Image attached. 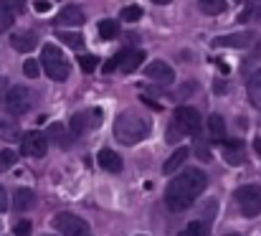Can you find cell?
<instances>
[{"mask_svg":"<svg viewBox=\"0 0 261 236\" xmlns=\"http://www.w3.org/2000/svg\"><path fill=\"white\" fill-rule=\"evenodd\" d=\"M226 236H239V234H226Z\"/></svg>","mask_w":261,"mask_h":236,"instance_id":"41","label":"cell"},{"mask_svg":"<svg viewBox=\"0 0 261 236\" xmlns=\"http://www.w3.org/2000/svg\"><path fill=\"white\" fill-rule=\"evenodd\" d=\"M23 72H25V77L28 79H36V77H41V66L33 61V59H28L25 64H23Z\"/></svg>","mask_w":261,"mask_h":236,"instance_id":"29","label":"cell"},{"mask_svg":"<svg viewBox=\"0 0 261 236\" xmlns=\"http://www.w3.org/2000/svg\"><path fill=\"white\" fill-rule=\"evenodd\" d=\"M71 132L76 135V137H82V135H87L91 127H96V125H101V109H89V112H79V114H74L71 117Z\"/></svg>","mask_w":261,"mask_h":236,"instance_id":"9","label":"cell"},{"mask_svg":"<svg viewBox=\"0 0 261 236\" xmlns=\"http://www.w3.org/2000/svg\"><path fill=\"white\" fill-rule=\"evenodd\" d=\"M177 236H208V221H190L185 231H180Z\"/></svg>","mask_w":261,"mask_h":236,"instance_id":"23","label":"cell"},{"mask_svg":"<svg viewBox=\"0 0 261 236\" xmlns=\"http://www.w3.org/2000/svg\"><path fill=\"white\" fill-rule=\"evenodd\" d=\"M208 185V175L198 168H190L185 173H180L177 178H173L165 188V203L170 211H185L188 206L195 203V198L205 191Z\"/></svg>","mask_w":261,"mask_h":236,"instance_id":"1","label":"cell"},{"mask_svg":"<svg viewBox=\"0 0 261 236\" xmlns=\"http://www.w3.org/2000/svg\"><path fill=\"white\" fill-rule=\"evenodd\" d=\"M48 150V137L38 130H31L20 137V153L28 157H43Z\"/></svg>","mask_w":261,"mask_h":236,"instance_id":"8","label":"cell"},{"mask_svg":"<svg viewBox=\"0 0 261 236\" xmlns=\"http://www.w3.org/2000/svg\"><path fill=\"white\" fill-rule=\"evenodd\" d=\"M254 148H256V153L261 155V140H256V143H254Z\"/></svg>","mask_w":261,"mask_h":236,"instance_id":"39","label":"cell"},{"mask_svg":"<svg viewBox=\"0 0 261 236\" xmlns=\"http://www.w3.org/2000/svg\"><path fill=\"white\" fill-rule=\"evenodd\" d=\"M254 41L251 33H231V36H221V38H213V49L218 46H233V49H244Z\"/></svg>","mask_w":261,"mask_h":236,"instance_id":"14","label":"cell"},{"mask_svg":"<svg viewBox=\"0 0 261 236\" xmlns=\"http://www.w3.org/2000/svg\"><path fill=\"white\" fill-rule=\"evenodd\" d=\"M36 43H38V36H36L33 31H18V33L10 36V46H13L18 54H28V51H33Z\"/></svg>","mask_w":261,"mask_h":236,"instance_id":"12","label":"cell"},{"mask_svg":"<svg viewBox=\"0 0 261 236\" xmlns=\"http://www.w3.org/2000/svg\"><path fill=\"white\" fill-rule=\"evenodd\" d=\"M15 160H18V155H15L13 150H0V170L13 168V165H15Z\"/></svg>","mask_w":261,"mask_h":236,"instance_id":"28","label":"cell"},{"mask_svg":"<svg viewBox=\"0 0 261 236\" xmlns=\"http://www.w3.org/2000/svg\"><path fill=\"white\" fill-rule=\"evenodd\" d=\"M198 8L205 15H218V13H226L228 3L226 0H198Z\"/></svg>","mask_w":261,"mask_h":236,"instance_id":"22","label":"cell"},{"mask_svg":"<svg viewBox=\"0 0 261 236\" xmlns=\"http://www.w3.org/2000/svg\"><path fill=\"white\" fill-rule=\"evenodd\" d=\"M188 155H190V150L188 148H177L173 155L165 160V165H163V170H165V175H173V173H177V168L188 160Z\"/></svg>","mask_w":261,"mask_h":236,"instance_id":"17","label":"cell"},{"mask_svg":"<svg viewBox=\"0 0 261 236\" xmlns=\"http://www.w3.org/2000/svg\"><path fill=\"white\" fill-rule=\"evenodd\" d=\"M3 104H5V109L10 114H25L33 107V91L25 89V86H10Z\"/></svg>","mask_w":261,"mask_h":236,"instance_id":"5","label":"cell"},{"mask_svg":"<svg viewBox=\"0 0 261 236\" xmlns=\"http://www.w3.org/2000/svg\"><path fill=\"white\" fill-rule=\"evenodd\" d=\"M25 8V0H0V10H5V13H20Z\"/></svg>","mask_w":261,"mask_h":236,"instance_id":"27","label":"cell"},{"mask_svg":"<svg viewBox=\"0 0 261 236\" xmlns=\"http://www.w3.org/2000/svg\"><path fill=\"white\" fill-rule=\"evenodd\" d=\"M13 20H15V15H13V13H5V10H0V33H5V31L13 26Z\"/></svg>","mask_w":261,"mask_h":236,"instance_id":"30","label":"cell"},{"mask_svg":"<svg viewBox=\"0 0 261 236\" xmlns=\"http://www.w3.org/2000/svg\"><path fill=\"white\" fill-rule=\"evenodd\" d=\"M150 120L135 109H127L122 112L117 120H114V137L122 143V145H137L142 143L147 135H150Z\"/></svg>","mask_w":261,"mask_h":236,"instance_id":"2","label":"cell"},{"mask_svg":"<svg viewBox=\"0 0 261 236\" xmlns=\"http://www.w3.org/2000/svg\"><path fill=\"white\" fill-rule=\"evenodd\" d=\"M48 137H51L59 148H69V145H71V137L66 135V127H64L61 122H56V125L48 127Z\"/></svg>","mask_w":261,"mask_h":236,"instance_id":"21","label":"cell"},{"mask_svg":"<svg viewBox=\"0 0 261 236\" xmlns=\"http://www.w3.org/2000/svg\"><path fill=\"white\" fill-rule=\"evenodd\" d=\"M173 125L182 132V137L195 135L200 130V112L193 109V107H177L173 114Z\"/></svg>","mask_w":261,"mask_h":236,"instance_id":"7","label":"cell"},{"mask_svg":"<svg viewBox=\"0 0 261 236\" xmlns=\"http://www.w3.org/2000/svg\"><path fill=\"white\" fill-rule=\"evenodd\" d=\"M43 236H51V234H43Z\"/></svg>","mask_w":261,"mask_h":236,"instance_id":"42","label":"cell"},{"mask_svg":"<svg viewBox=\"0 0 261 236\" xmlns=\"http://www.w3.org/2000/svg\"><path fill=\"white\" fill-rule=\"evenodd\" d=\"M236 203L246 219H256L261 214V185H256V183L241 185L236 191Z\"/></svg>","mask_w":261,"mask_h":236,"instance_id":"4","label":"cell"},{"mask_svg":"<svg viewBox=\"0 0 261 236\" xmlns=\"http://www.w3.org/2000/svg\"><path fill=\"white\" fill-rule=\"evenodd\" d=\"M33 203H36V193L31 191V188H18L15 191V196H13V208L15 211H28V208H33Z\"/></svg>","mask_w":261,"mask_h":236,"instance_id":"16","label":"cell"},{"mask_svg":"<svg viewBox=\"0 0 261 236\" xmlns=\"http://www.w3.org/2000/svg\"><path fill=\"white\" fill-rule=\"evenodd\" d=\"M142 18V8L140 5H127L124 10H122V20H127V23H135V20H140Z\"/></svg>","mask_w":261,"mask_h":236,"instance_id":"26","label":"cell"},{"mask_svg":"<svg viewBox=\"0 0 261 236\" xmlns=\"http://www.w3.org/2000/svg\"><path fill=\"white\" fill-rule=\"evenodd\" d=\"M208 130H211V137L213 140H218V143L226 140V122H223L221 114H211L208 117Z\"/></svg>","mask_w":261,"mask_h":236,"instance_id":"20","label":"cell"},{"mask_svg":"<svg viewBox=\"0 0 261 236\" xmlns=\"http://www.w3.org/2000/svg\"><path fill=\"white\" fill-rule=\"evenodd\" d=\"M246 89H249V99H251V104H254L256 109H261V69H256V72L249 77Z\"/></svg>","mask_w":261,"mask_h":236,"instance_id":"19","label":"cell"},{"mask_svg":"<svg viewBox=\"0 0 261 236\" xmlns=\"http://www.w3.org/2000/svg\"><path fill=\"white\" fill-rule=\"evenodd\" d=\"M59 38L71 49H84V36L82 33H59Z\"/></svg>","mask_w":261,"mask_h":236,"instance_id":"25","label":"cell"},{"mask_svg":"<svg viewBox=\"0 0 261 236\" xmlns=\"http://www.w3.org/2000/svg\"><path fill=\"white\" fill-rule=\"evenodd\" d=\"M82 23H84V13L79 5H66L56 15V26H82Z\"/></svg>","mask_w":261,"mask_h":236,"instance_id":"13","label":"cell"},{"mask_svg":"<svg viewBox=\"0 0 261 236\" xmlns=\"http://www.w3.org/2000/svg\"><path fill=\"white\" fill-rule=\"evenodd\" d=\"M48 8H51V3H48V0H36V10H38V13H46Z\"/></svg>","mask_w":261,"mask_h":236,"instance_id":"35","label":"cell"},{"mask_svg":"<svg viewBox=\"0 0 261 236\" xmlns=\"http://www.w3.org/2000/svg\"><path fill=\"white\" fill-rule=\"evenodd\" d=\"M140 236H145V234H140Z\"/></svg>","mask_w":261,"mask_h":236,"instance_id":"43","label":"cell"},{"mask_svg":"<svg viewBox=\"0 0 261 236\" xmlns=\"http://www.w3.org/2000/svg\"><path fill=\"white\" fill-rule=\"evenodd\" d=\"M117 33H119V26H117V20H101V23H99V36H101L104 41H112V38H117Z\"/></svg>","mask_w":261,"mask_h":236,"instance_id":"24","label":"cell"},{"mask_svg":"<svg viewBox=\"0 0 261 236\" xmlns=\"http://www.w3.org/2000/svg\"><path fill=\"white\" fill-rule=\"evenodd\" d=\"M41 64H43L46 77L54 79V81H66L69 74H71V66H69L66 56H64V54H61V49H56L54 43H46V46H43Z\"/></svg>","mask_w":261,"mask_h":236,"instance_id":"3","label":"cell"},{"mask_svg":"<svg viewBox=\"0 0 261 236\" xmlns=\"http://www.w3.org/2000/svg\"><path fill=\"white\" fill-rule=\"evenodd\" d=\"M152 3H158V5H168L170 0H152Z\"/></svg>","mask_w":261,"mask_h":236,"instance_id":"40","label":"cell"},{"mask_svg":"<svg viewBox=\"0 0 261 236\" xmlns=\"http://www.w3.org/2000/svg\"><path fill=\"white\" fill-rule=\"evenodd\" d=\"M168 140H170V143H177V140H182V132H180V130H177L175 125H170V127H168Z\"/></svg>","mask_w":261,"mask_h":236,"instance_id":"34","label":"cell"},{"mask_svg":"<svg viewBox=\"0 0 261 236\" xmlns=\"http://www.w3.org/2000/svg\"><path fill=\"white\" fill-rule=\"evenodd\" d=\"M79 66H82L87 74H91V72L96 69V56H82V59H79Z\"/></svg>","mask_w":261,"mask_h":236,"instance_id":"31","label":"cell"},{"mask_svg":"<svg viewBox=\"0 0 261 236\" xmlns=\"http://www.w3.org/2000/svg\"><path fill=\"white\" fill-rule=\"evenodd\" d=\"M145 77L150 79V81H158V84H173L175 72H173V66L165 64V61H152V64H147Z\"/></svg>","mask_w":261,"mask_h":236,"instance_id":"11","label":"cell"},{"mask_svg":"<svg viewBox=\"0 0 261 236\" xmlns=\"http://www.w3.org/2000/svg\"><path fill=\"white\" fill-rule=\"evenodd\" d=\"M216 91H226V84L223 81H216Z\"/></svg>","mask_w":261,"mask_h":236,"instance_id":"38","label":"cell"},{"mask_svg":"<svg viewBox=\"0 0 261 236\" xmlns=\"http://www.w3.org/2000/svg\"><path fill=\"white\" fill-rule=\"evenodd\" d=\"M114 69H117V61H114V59H109V61L104 64V74H112Z\"/></svg>","mask_w":261,"mask_h":236,"instance_id":"37","label":"cell"},{"mask_svg":"<svg viewBox=\"0 0 261 236\" xmlns=\"http://www.w3.org/2000/svg\"><path fill=\"white\" fill-rule=\"evenodd\" d=\"M96 160H99V165H101L107 173H119V170H122V157L117 155L114 150H109V148L99 150Z\"/></svg>","mask_w":261,"mask_h":236,"instance_id":"15","label":"cell"},{"mask_svg":"<svg viewBox=\"0 0 261 236\" xmlns=\"http://www.w3.org/2000/svg\"><path fill=\"white\" fill-rule=\"evenodd\" d=\"M114 61H117V69H119V72L132 74V72H137V69L142 66V61H145V51H140V49H127V51L117 54Z\"/></svg>","mask_w":261,"mask_h":236,"instance_id":"10","label":"cell"},{"mask_svg":"<svg viewBox=\"0 0 261 236\" xmlns=\"http://www.w3.org/2000/svg\"><path fill=\"white\" fill-rule=\"evenodd\" d=\"M13 234L15 236H31V221H18L13 226Z\"/></svg>","mask_w":261,"mask_h":236,"instance_id":"32","label":"cell"},{"mask_svg":"<svg viewBox=\"0 0 261 236\" xmlns=\"http://www.w3.org/2000/svg\"><path fill=\"white\" fill-rule=\"evenodd\" d=\"M20 137V127L15 120H8V117H0V140H8V143H15Z\"/></svg>","mask_w":261,"mask_h":236,"instance_id":"18","label":"cell"},{"mask_svg":"<svg viewBox=\"0 0 261 236\" xmlns=\"http://www.w3.org/2000/svg\"><path fill=\"white\" fill-rule=\"evenodd\" d=\"M8 208V196H5V188L0 185V211H5Z\"/></svg>","mask_w":261,"mask_h":236,"instance_id":"36","label":"cell"},{"mask_svg":"<svg viewBox=\"0 0 261 236\" xmlns=\"http://www.w3.org/2000/svg\"><path fill=\"white\" fill-rule=\"evenodd\" d=\"M54 229L61 236H89V224L69 211L54 216Z\"/></svg>","mask_w":261,"mask_h":236,"instance_id":"6","label":"cell"},{"mask_svg":"<svg viewBox=\"0 0 261 236\" xmlns=\"http://www.w3.org/2000/svg\"><path fill=\"white\" fill-rule=\"evenodd\" d=\"M226 162H231V165H241V162H244V157L239 155L236 150H226Z\"/></svg>","mask_w":261,"mask_h":236,"instance_id":"33","label":"cell"}]
</instances>
